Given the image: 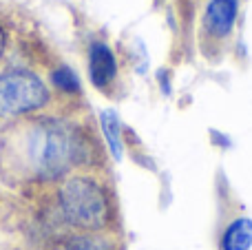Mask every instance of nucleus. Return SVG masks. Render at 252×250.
Returning a JSON list of instances; mask_svg holds the SVG:
<instances>
[{
    "instance_id": "2",
    "label": "nucleus",
    "mask_w": 252,
    "mask_h": 250,
    "mask_svg": "<svg viewBox=\"0 0 252 250\" xmlns=\"http://www.w3.org/2000/svg\"><path fill=\"white\" fill-rule=\"evenodd\" d=\"M60 208L73 226L95 230L109 221L111 208L104 190L89 177H73L60 188Z\"/></svg>"
},
{
    "instance_id": "10",
    "label": "nucleus",
    "mask_w": 252,
    "mask_h": 250,
    "mask_svg": "<svg viewBox=\"0 0 252 250\" xmlns=\"http://www.w3.org/2000/svg\"><path fill=\"white\" fill-rule=\"evenodd\" d=\"M4 44H7V35H4L2 27H0V58H2V51H4Z\"/></svg>"
},
{
    "instance_id": "3",
    "label": "nucleus",
    "mask_w": 252,
    "mask_h": 250,
    "mask_svg": "<svg viewBox=\"0 0 252 250\" xmlns=\"http://www.w3.org/2000/svg\"><path fill=\"white\" fill-rule=\"evenodd\" d=\"M49 91L35 73L13 69L0 73V115H22L47 104Z\"/></svg>"
},
{
    "instance_id": "4",
    "label": "nucleus",
    "mask_w": 252,
    "mask_h": 250,
    "mask_svg": "<svg viewBox=\"0 0 252 250\" xmlns=\"http://www.w3.org/2000/svg\"><path fill=\"white\" fill-rule=\"evenodd\" d=\"M237 9H239V0H210L204 13L206 31L215 38L228 35L237 20Z\"/></svg>"
},
{
    "instance_id": "1",
    "label": "nucleus",
    "mask_w": 252,
    "mask_h": 250,
    "mask_svg": "<svg viewBox=\"0 0 252 250\" xmlns=\"http://www.w3.org/2000/svg\"><path fill=\"white\" fill-rule=\"evenodd\" d=\"M29 159L42 180H58L82 159V140L66 122L40 120L29 135Z\"/></svg>"
},
{
    "instance_id": "5",
    "label": "nucleus",
    "mask_w": 252,
    "mask_h": 250,
    "mask_svg": "<svg viewBox=\"0 0 252 250\" xmlns=\"http://www.w3.org/2000/svg\"><path fill=\"white\" fill-rule=\"evenodd\" d=\"M115 73H118V64H115V56L104 42H93L91 51H89V75L91 82L97 89H104L113 82Z\"/></svg>"
},
{
    "instance_id": "6",
    "label": "nucleus",
    "mask_w": 252,
    "mask_h": 250,
    "mask_svg": "<svg viewBox=\"0 0 252 250\" xmlns=\"http://www.w3.org/2000/svg\"><path fill=\"white\" fill-rule=\"evenodd\" d=\"M252 246V219H235L221 237V250H250Z\"/></svg>"
},
{
    "instance_id": "8",
    "label": "nucleus",
    "mask_w": 252,
    "mask_h": 250,
    "mask_svg": "<svg viewBox=\"0 0 252 250\" xmlns=\"http://www.w3.org/2000/svg\"><path fill=\"white\" fill-rule=\"evenodd\" d=\"M51 80L60 91L64 93H78L80 91V78L69 69V66H58L51 73Z\"/></svg>"
},
{
    "instance_id": "7",
    "label": "nucleus",
    "mask_w": 252,
    "mask_h": 250,
    "mask_svg": "<svg viewBox=\"0 0 252 250\" xmlns=\"http://www.w3.org/2000/svg\"><path fill=\"white\" fill-rule=\"evenodd\" d=\"M100 124H102V131H104V137H106V142H109V149H111V153H113V157L122 159L124 142H122V124H120L118 113H115V111H102Z\"/></svg>"
},
{
    "instance_id": "9",
    "label": "nucleus",
    "mask_w": 252,
    "mask_h": 250,
    "mask_svg": "<svg viewBox=\"0 0 252 250\" xmlns=\"http://www.w3.org/2000/svg\"><path fill=\"white\" fill-rule=\"evenodd\" d=\"M66 250H113L104 239L97 237H75Z\"/></svg>"
}]
</instances>
